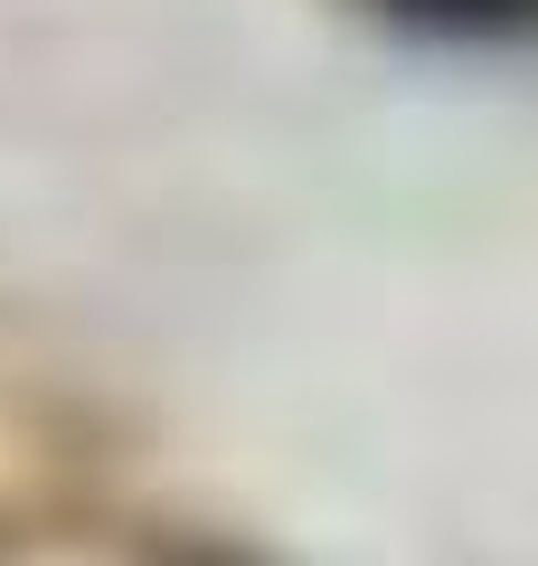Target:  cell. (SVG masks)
<instances>
[{
	"label": "cell",
	"instance_id": "cell-1",
	"mask_svg": "<svg viewBox=\"0 0 538 566\" xmlns=\"http://www.w3.org/2000/svg\"><path fill=\"white\" fill-rule=\"evenodd\" d=\"M397 10H416V20H444V29H510V20H529L538 0H397Z\"/></svg>",
	"mask_w": 538,
	"mask_h": 566
}]
</instances>
